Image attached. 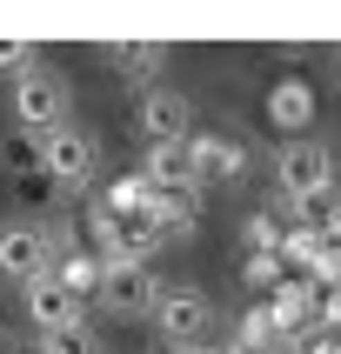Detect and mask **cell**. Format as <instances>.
<instances>
[{
    "label": "cell",
    "mask_w": 341,
    "mask_h": 354,
    "mask_svg": "<svg viewBox=\"0 0 341 354\" xmlns=\"http://www.w3.org/2000/svg\"><path fill=\"white\" fill-rule=\"evenodd\" d=\"M27 60H34V47H27V40H0V67H20V74H34Z\"/></svg>",
    "instance_id": "d6986e66"
},
{
    "label": "cell",
    "mask_w": 341,
    "mask_h": 354,
    "mask_svg": "<svg viewBox=\"0 0 341 354\" xmlns=\"http://www.w3.org/2000/svg\"><path fill=\"white\" fill-rule=\"evenodd\" d=\"M40 354H107V341L80 321V328H54V335H40Z\"/></svg>",
    "instance_id": "9a60e30c"
},
{
    "label": "cell",
    "mask_w": 341,
    "mask_h": 354,
    "mask_svg": "<svg viewBox=\"0 0 341 354\" xmlns=\"http://www.w3.org/2000/svg\"><path fill=\"white\" fill-rule=\"evenodd\" d=\"M154 221L167 227V241H187L201 227V194H160L154 201Z\"/></svg>",
    "instance_id": "7c38bea8"
},
{
    "label": "cell",
    "mask_w": 341,
    "mask_h": 354,
    "mask_svg": "<svg viewBox=\"0 0 341 354\" xmlns=\"http://www.w3.org/2000/svg\"><path fill=\"white\" fill-rule=\"evenodd\" d=\"M281 174V201H308V194H328L335 187V147L328 140H288L275 160Z\"/></svg>",
    "instance_id": "277c9868"
},
{
    "label": "cell",
    "mask_w": 341,
    "mask_h": 354,
    "mask_svg": "<svg viewBox=\"0 0 341 354\" xmlns=\"http://www.w3.org/2000/svg\"><path fill=\"white\" fill-rule=\"evenodd\" d=\"M14 120L20 134H60L67 127V87H60V74H47V67H34V74L14 80Z\"/></svg>",
    "instance_id": "3957f363"
},
{
    "label": "cell",
    "mask_w": 341,
    "mask_h": 354,
    "mask_svg": "<svg viewBox=\"0 0 341 354\" xmlns=\"http://www.w3.org/2000/svg\"><path fill=\"white\" fill-rule=\"evenodd\" d=\"M241 281H248V288H261V295H275L281 281H288V261H281V254H248Z\"/></svg>",
    "instance_id": "e0dca14e"
},
{
    "label": "cell",
    "mask_w": 341,
    "mask_h": 354,
    "mask_svg": "<svg viewBox=\"0 0 341 354\" xmlns=\"http://www.w3.org/2000/svg\"><path fill=\"white\" fill-rule=\"evenodd\" d=\"M54 274L67 281L80 301H87V295L100 301V274H107V261H94V254H80V248H74V254H60V261H54Z\"/></svg>",
    "instance_id": "4fadbf2b"
},
{
    "label": "cell",
    "mask_w": 341,
    "mask_h": 354,
    "mask_svg": "<svg viewBox=\"0 0 341 354\" xmlns=\"http://www.w3.org/2000/svg\"><path fill=\"white\" fill-rule=\"evenodd\" d=\"M0 274L20 281V288H34V281L54 274V227L34 214H14L0 221Z\"/></svg>",
    "instance_id": "6da1fadb"
},
{
    "label": "cell",
    "mask_w": 341,
    "mask_h": 354,
    "mask_svg": "<svg viewBox=\"0 0 341 354\" xmlns=\"http://www.w3.org/2000/svg\"><path fill=\"white\" fill-rule=\"evenodd\" d=\"M160 274L147 268V261H107V274H100V308L107 315H120V321H154V308H160Z\"/></svg>",
    "instance_id": "7a4b0ae2"
},
{
    "label": "cell",
    "mask_w": 341,
    "mask_h": 354,
    "mask_svg": "<svg viewBox=\"0 0 341 354\" xmlns=\"http://www.w3.org/2000/svg\"><path fill=\"white\" fill-rule=\"evenodd\" d=\"M0 160H7V167H14V174H47V140L40 134H7L0 140Z\"/></svg>",
    "instance_id": "5bb4252c"
},
{
    "label": "cell",
    "mask_w": 341,
    "mask_h": 354,
    "mask_svg": "<svg viewBox=\"0 0 341 354\" xmlns=\"http://www.w3.org/2000/svg\"><path fill=\"white\" fill-rule=\"evenodd\" d=\"M154 328L167 335V348H201L208 328H214V301L201 288H167L160 308H154Z\"/></svg>",
    "instance_id": "5b68a950"
},
{
    "label": "cell",
    "mask_w": 341,
    "mask_h": 354,
    "mask_svg": "<svg viewBox=\"0 0 341 354\" xmlns=\"http://www.w3.org/2000/svg\"><path fill=\"white\" fill-rule=\"evenodd\" d=\"M268 120H275L281 134H301V127H308V120H315V87H308V80H275V87H268Z\"/></svg>",
    "instance_id": "8fae6325"
},
{
    "label": "cell",
    "mask_w": 341,
    "mask_h": 354,
    "mask_svg": "<svg viewBox=\"0 0 341 354\" xmlns=\"http://www.w3.org/2000/svg\"><path fill=\"white\" fill-rule=\"evenodd\" d=\"M281 354H295V348H281Z\"/></svg>",
    "instance_id": "44dd1931"
},
{
    "label": "cell",
    "mask_w": 341,
    "mask_h": 354,
    "mask_svg": "<svg viewBox=\"0 0 341 354\" xmlns=\"http://www.w3.org/2000/svg\"><path fill=\"white\" fill-rule=\"evenodd\" d=\"M140 174L154 180V194H201V174H194V154L187 147H147V167Z\"/></svg>",
    "instance_id": "30bf717a"
},
{
    "label": "cell",
    "mask_w": 341,
    "mask_h": 354,
    "mask_svg": "<svg viewBox=\"0 0 341 354\" xmlns=\"http://www.w3.org/2000/svg\"><path fill=\"white\" fill-rule=\"evenodd\" d=\"M27 321H34L40 335H54V328H80V295L60 274L34 281V288H27Z\"/></svg>",
    "instance_id": "ba28073f"
},
{
    "label": "cell",
    "mask_w": 341,
    "mask_h": 354,
    "mask_svg": "<svg viewBox=\"0 0 341 354\" xmlns=\"http://www.w3.org/2000/svg\"><path fill=\"white\" fill-rule=\"evenodd\" d=\"M94 134H80V127H60V134H47V180H60V187H87L94 180Z\"/></svg>",
    "instance_id": "52a82bcc"
},
{
    "label": "cell",
    "mask_w": 341,
    "mask_h": 354,
    "mask_svg": "<svg viewBox=\"0 0 341 354\" xmlns=\"http://www.w3.org/2000/svg\"><path fill=\"white\" fill-rule=\"evenodd\" d=\"M167 354H214V348H208V341H201V348H167Z\"/></svg>",
    "instance_id": "ffe728a7"
},
{
    "label": "cell",
    "mask_w": 341,
    "mask_h": 354,
    "mask_svg": "<svg viewBox=\"0 0 341 354\" xmlns=\"http://www.w3.org/2000/svg\"><path fill=\"white\" fill-rule=\"evenodd\" d=\"M140 134H147V147H187V140H194V107H187V94L154 87V94L140 100Z\"/></svg>",
    "instance_id": "8992f818"
},
{
    "label": "cell",
    "mask_w": 341,
    "mask_h": 354,
    "mask_svg": "<svg viewBox=\"0 0 341 354\" xmlns=\"http://www.w3.org/2000/svg\"><path fill=\"white\" fill-rule=\"evenodd\" d=\"M160 54H167V47H160V40H134V47H127V40H120L114 47V60H120V74H134V80H147L160 67Z\"/></svg>",
    "instance_id": "2e32d148"
},
{
    "label": "cell",
    "mask_w": 341,
    "mask_h": 354,
    "mask_svg": "<svg viewBox=\"0 0 341 354\" xmlns=\"http://www.w3.org/2000/svg\"><path fill=\"white\" fill-rule=\"evenodd\" d=\"M187 154H194V174H201V187L241 180V167H248V147H241L234 134H194V140H187Z\"/></svg>",
    "instance_id": "9c48e42d"
},
{
    "label": "cell",
    "mask_w": 341,
    "mask_h": 354,
    "mask_svg": "<svg viewBox=\"0 0 341 354\" xmlns=\"http://www.w3.org/2000/svg\"><path fill=\"white\" fill-rule=\"evenodd\" d=\"M248 248H255V254H281V248H288V227H281L275 214H248Z\"/></svg>",
    "instance_id": "ac0fdd59"
}]
</instances>
